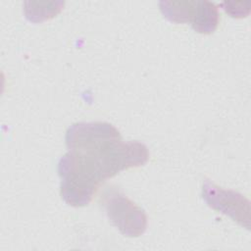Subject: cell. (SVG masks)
Segmentation results:
<instances>
[{"mask_svg": "<svg viewBox=\"0 0 251 251\" xmlns=\"http://www.w3.org/2000/svg\"><path fill=\"white\" fill-rule=\"evenodd\" d=\"M202 197L211 208L230 217L247 229L250 226V202L242 194L224 189L206 179L202 186Z\"/></svg>", "mask_w": 251, "mask_h": 251, "instance_id": "obj_4", "label": "cell"}, {"mask_svg": "<svg viewBox=\"0 0 251 251\" xmlns=\"http://www.w3.org/2000/svg\"><path fill=\"white\" fill-rule=\"evenodd\" d=\"M101 204L109 221L129 237L141 235L147 226L145 212L116 187H108L101 195Z\"/></svg>", "mask_w": 251, "mask_h": 251, "instance_id": "obj_3", "label": "cell"}, {"mask_svg": "<svg viewBox=\"0 0 251 251\" xmlns=\"http://www.w3.org/2000/svg\"><path fill=\"white\" fill-rule=\"evenodd\" d=\"M223 9L233 18H243L250 13V2H223L221 4Z\"/></svg>", "mask_w": 251, "mask_h": 251, "instance_id": "obj_6", "label": "cell"}, {"mask_svg": "<svg viewBox=\"0 0 251 251\" xmlns=\"http://www.w3.org/2000/svg\"><path fill=\"white\" fill-rule=\"evenodd\" d=\"M25 18L34 23L43 22L56 16L63 8L64 2L51 1V2H39V1H26L24 3Z\"/></svg>", "mask_w": 251, "mask_h": 251, "instance_id": "obj_5", "label": "cell"}, {"mask_svg": "<svg viewBox=\"0 0 251 251\" xmlns=\"http://www.w3.org/2000/svg\"><path fill=\"white\" fill-rule=\"evenodd\" d=\"M66 144L68 152L58 163L60 194L74 207L88 205L102 182L123 170L144 165L149 158L145 144L124 141L106 122L73 124Z\"/></svg>", "mask_w": 251, "mask_h": 251, "instance_id": "obj_1", "label": "cell"}, {"mask_svg": "<svg viewBox=\"0 0 251 251\" xmlns=\"http://www.w3.org/2000/svg\"><path fill=\"white\" fill-rule=\"evenodd\" d=\"M159 6L166 19L177 24L189 23L199 33L210 34L219 24L218 7L210 1H160Z\"/></svg>", "mask_w": 251, "mask_h": 251, "instance_id": "obj_2", "label": "cell"}]
</instances>
